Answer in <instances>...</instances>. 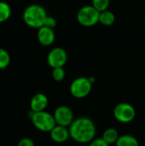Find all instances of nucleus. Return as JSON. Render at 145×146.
Returning a JSON list of instances; mask_svg holds the SVG:
<instances>
[{
    "mask_svg": "<svg viewBox=\"0 0 145 146\" xmlns=\"http://www.w3.org/2000/svg\"><path fill=\"white\" fill-rule=\"evenodd\" d=\"M97 127L94 121L88 117L75 119L69 127L70 138L79 144L91 142L96 135Z\"/></svg>",
    "mask_w": 145,
    "mask_h": 146,
    "instance_id": "obj_1",
    "label": "nucleus"
},
{
    "mask_svg": "<svg viewBox=\"0 0 145 146\" xmlns=\"http://www.w3.org/2000/svg\"><path fill=\"white\" fill-rule=\"evenodd\" d=\"M48 16L46 9L39 4L28 5L23 11L24 22L32 28L38 29L44 25L46 17Z\"/></svg>",
    "mask_w": 145,
    "mask_h": 146,
    "instance_id": "obj_2",
    "label": "nucleus"
},
{
    "mask_svg": "<svg viewBox=\"0 0 145 146\" xmlns=\"http://www.w3.org/2000/svg\"><path fill=\"white\" fill-rule=\"evenodd\" d=\"M99 15L100 12L92 5H85L79 9L76 19L81 26L91 27L99 23Z\"/></svg>",
    "mask_w": 145,
    "mask_h": 146,
    "instance_id": "obj_3",
    "label": "nucleus"
},
{
    "mask_svg": "<svg viewBox=\"0 0 145 146\" xmlns=\"http://www.w3.org/2000/svg\"><path fill=\"white\" fill-rule=\"evenodd\" d=\"M32 122L33 126L39 131L42 132H50L56 125L54 115L46 112H32L31 116Z\"/></svg>",
    "mask_w": 145,
    "mask_h": 146,
    "instance_id": "obj_4",
    "label": "nucleus"
},
{
    "mask_svg": "<svg viewBox=\"0 0 145 146\" xmlns=\"http://www.w3.org/2000/svg\"><path fill=\"white\" fill-rule=\"evenodd\" d=\"M92 83L89 78L79 77L73 80L70 85V92L75 98H84L87 97L92 89Z\"/></svg>",
    "mask_w": 145,
    "mask_h": 146,
    "instance_id": "obj_5",
    "label": "nucleus"
},
{
    "mask_svg": "<svg viewBox=\"0 0 145 146\" xmlns=\"http://www.w3.org/2000/svg\"><path fill=\"white\" fill-rule=\"evenodd\" d=\"M114 116L121 123H130L136 116V110L132 104L128 103H121L115 107Z\"/></svg>",
    "mask_w": 145,
    "mask_h": 146,
    "instance_id": "obj_6",
    "label": "nucleus"
},
{
    "mask_svg": "<svg viewBox=\"0 0 145 146\" xmlns=\"http://www.w3.org/2000/svg\"><path fill=\"white\" fill-rule=\"evenodd\" d=\"M68 61V54L62 47H55L50 50L47 56V62L52 68H63Z\"/></svg>",
    "mask_w": 145,
    "mask_h": 146,
    "instance_id": "obj_7",
    "label": "nucleus"
},
{
    "mask_svg": "<svg viewBox=\"0 0 145 146\" xmlns=\"http://www.w3.org/2000/svg\"><path fill=\"white\" fill-rule=\"evenodd\" d=\"M53 115H54L56 123L58 126L69 127L70 125L74 121L73 110L66 105H61L57 107Z\"/></svg>",
    "mask_w": 145,
    "mask_h": 146,
    "instance_id": "obj_8",
    "label": "nucleus"
},
{
    "mask_svg": "<svg viewBox=\"0 0 145 146\" xmlns=\"http://www.w3.org/2000/svg\"><path fill=\"white\" fill-rule=\"evenodd\" d=\"M37 38L40 44L44 46H50L55 42L56 34L54 29L44 26L38 29Z\"/></svg>",
    "mask_w": 145,
    "mask_h": 146,
    "instance_id": "obj_9",
    "label": "nucleus"
},
{
    "mask_svg": "<svg viewBox=\"0 0 145 146\" xmlns=\"http://www.w3.org/2000/svg\"><path fill=\"white\" fill-rule=\"evenodd\" d=\"M49 100L45 94L37 93L35 94L30 102V108L32 112H41L44 111L48 105Z\"/></svg>",
    "mask_w": 145,
    "mask_h": 146,
    "instance_id": "obj_10",
    "label": "nucleus"
},
{
    "mask_svg": "<svg viewBox=\"0 0 145 146\" xmlns=\"http://www.w3.org/2000/svg\"><path fill=\"white\" fill-rule=\"evenodd\" d=\"M50 135L51 139L56 143H64L68 141L70 138L69 129L66 127L56 125V127L50 132Z\"/></svg>",
    "mask_w": 145,
    "mask_h": 146,
    "instance_id": "obj_11",
    "label": "nucleus"
},
{
    "mask_svg": "<svg viewBox=\"0 0 145 146\" xmlns=\"http://www.w3.org/2000/svg\"><path fill=\"white\" fill-rule=\"evenodd\" d=\"M116 146H139L138 140L132 135L125 134L119 137L117 142L115 143Z\"/></svg>",
    "mask_w": 145,
    "mask_h": 146,
    "instance_id": "obj_12",
    "label": "nucleus"
},
{
    "mask_svg": "<svg viewBox=\"0 0 145 146\" xmlns=\"http://www.w3.org/2000/svg\"><path fill=\"white\" fill-rule=\"evenodd\" d=\"M115 21V14L110 10H105L103 12H100L99 15V23H101L103 26L110 27L112 26Z\"/></svg>",
    "mask_w": 145,
    "mask_h": 146,
    "instance_id": "obj_13",
    "label": "nucleus"
},
{
    "mask_svg": "<svg viewBox=\"0 0 145 146\" xmlns=\"http://www.w3.org/2000/svg\"><path fill=\"white\" fill-rule=\"evenodd\" d=\"M120 135L118 131L114 128V127H109L108 129H106L103 134V140L108 143L109 145H112V144H115L119 139Z\"/></svg>",
    "mask_w": 145,
    "mask_h": 146,
    "instance_id": "obj_14",
    "label": "nucleus"
},
{
    "mask_svg": "<svg viewBox=\"0 0 145 146\" xmlns=\"http://www.w3.org/2000/svg\"><path fill=\"white\" fill-rule=\"evenodd\" d=\"M11 7L9 3L3 1H0V23L4 22L11 16Z\"/></svg>",
    "mask_w": 145,
    "mask_h": 146,
    "instance_id": "obj_15",
    "label": "nucleus"
},
{
    "mask_svg": "<svg viewBox=\"0 0 145 146\" xmlns=\"http://www.w3.org/2000/svg\"><path fill=\"white\" fill-rule=\"evenodd\" d=\"M10 60L9 52L4 49L0 48V69H5L9 65Z\"/></svg>",
    "mask_w": 145,
    "mask_h": 146,
    "instance_id": "obj_16",
    "label": "nucleus"
},
{
    "mask_svg": "<svg viewBox=\"0 0 145 146\" xmlns=\"http://www.w3.org/2000/svg\"><path fill=\"white\" fill-rule=\"evenodd\" d=\"M110 4V0H92L91 5L99 12L108 10Z\"/></svg>",
    "mask_w": 145,
    "mask_h": 146,
    "instance_id": "obj_17",
    "label": "nucleus"
},
{
    "mask_svg": "<svg viewBox=\"0 0 145 146\" xmlns=\"http://www.w3.org/2000/svg\"><path fill=\"white\" fill-rule=\"evenodd\" d=\"M52 78L56 82H61L64 80L66 76V73L63 68H56L52 70Z\"/></svg>",
    "mask_w": 145,
    "mask_h": 146,
    "instance_id": "obj_18",
    "label": "nucleus"
},
{
    "mask_svg": "<svg viewBox=\"0 0 145 146\" xmlns=\"http://www.w3.org/2000/svg\"><path fill=\"white\" fill-rule=\"evenodd\" d=\"M56 24H57V22H56V18L53 17V16L48 15V16L46 17V19H45V21H44V26L54 29V28L56 27Z\"/></svg>",
    "mask_w": 145,
    "mask_h": 146,
    "instance_id": "obj_19",
    "label": "nucleus"
},
{
    "mask_svg": "<svg viewBox=\"0 0 145 146\" xmlns=\"http://www.w3.org/2000/svg\"><path fill=\"white\" fill-rule=\"evenodd\" d=\"M89 146H109L108 143H106L103 138L94 139L91 142L89 143Z\"/></svg>",
    "mask_w": 145,
    "mask_h": 146,
    "instance_id": "obj_20",
    "label": "nucleus"
},
{
    "mask_svg": "<svg viewBox=\"0 0 145 146\" xmlns=\"http://www.w3.org/2000/svg\"><path fill=\"white\" fill-rule=\"evenodd\" d=\"M17 146H35V145L30 138H23L18 142Z\"/></svg>",
    "mask_w": 145,
    "mask_h": 146,
    "instance_id": "obj_21",
    "label": "nucleus"
},
{
    "mask_svg": "<svg viewBox=\"0 0 145 146\" xmlns=\"http://www.w3.org/2000/svg\"><path fill=\"white\" fill-rule=\"evenodd\" d=\"M89 80H90V81H91L92 84H94V83H95V81H96V80H95V78H94V77H89Z\"/></svg>",
    "mask_w": 145,
    "mask_h": 146,
    "instance_id": "obj_22",
    "label": "nucleus"
},
{
    "mask_svg": "<svg viewBox=\"0 0 145 146\" xmlns=\"http://www.w3.org/2000/svg\"><path fill=\"white\" fill-rule=\"evenodd\" d=\"M144 27H145V20H144Z\"/></svg>",
    "mask_w": 145,
    "mask_h": 146,
    "instance_id": "obj_23",
    "label": "nucleus"
}]
</instances>
